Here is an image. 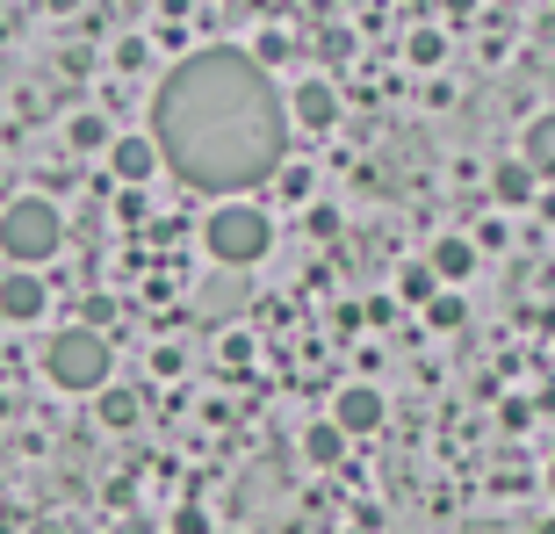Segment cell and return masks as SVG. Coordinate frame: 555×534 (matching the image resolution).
<instances>
[{
  "label": "cell",
  "instance_id": "5bb4252c",
  "mask_svg": "<svg viewBox=\"0 0 555 534\" xmlns=\"http://www.w3.org/2000/svg\"><path fill=\"white\" fill-rule=\"evenodd\" d=\"M339 455H347V433L332 427V419H318V427L304 433V462H318V470H332Z\"/></svg>",
  "mask_w": 555,
  "mask_h": 534
},
{
  "label": "cell",
  "instance_id": "2e32d148",
  "mask_svg": "<svg viewBox=\"0 0 555 534\" xmlns=\"http://www.w3.org/2000/svg\"><path fill=\"white\" fill-rule=\"evenodd\" d=\"M404 59L412 65H440L448 59V29H412V37H404Z\"/></svg>",
  "mask_w": 555,
  "mask_h": 534
},
{
  "label": "cell",
  "instance_id": "4316f807",
  "mask_svg": "<svg viewBox=\"0 0 555 534\" xmlns=\"http://www.w3.org/2000/svg\"><path fill=\"white\" fill-rule=\"evenodd\" d=\"M0 411H8V391H0Z\"/></svg>",
  "mask_w": 555,
  "mask_h": 534
},
{
  "label": "cell",
  "instance_id": "603a6c76",
  "mask_svg": "<svg viewBox=\"0 0 555 534\" xmlns=\"http://www.w3.org/2000/svg\"><path fill=\"white\" fill-rule=\"evenodd\" d=\"M534 209H541V217L555 225V188H541V195H534Z\"/></svg>",
  "mask_w": 555,
  "mask_h": 534
},
{
  "label": "cell",
  "instance_id": "ac0fdd59",
  "mask_svg": "<svg viewBox=\"0 0 555 534\" xmlns=\"http://www.w3.org/2000/svg\"><path fill=\"white\" fill-rule=\"evenodd\" d=\"M462 318H469V310H462V296H448V289H440V296L426 304V326H433V332H454Z\"/></svg>",
  "mask_w": 555,
  "mask_h": 534
},
{
  "label": "cell",
  "instance_id": "30bf717a",
  "mask_svg": "<svg viewBox=\"0 0 555 534\" xmlns=\"http://www.w3.org/2000/svg\"><path fill=\"white\" fill-rule=\"evenodd\" d=\"M534 195H541V181H534V174H527L519 160H505V166L491 174V203H505V209H527Z\"/></svg>",
  "mask_w": 555,
  "mask_h": 534
},
{
  "label": "cell",
  "instance_id": "52a82bcc",
  "mask_svg": "<svg viewBox=\"0 0 555 534\" xmlns=\"http://www.w3.org/2000/svg\"><path fill=\"white\" fill-rule=\"evenodd\" d=\"M108 174L124 188H144L152 174H159V152H152V138H108Z\"/></svg>",
  "mask_w": 555,
  "mask_h": 534
},
{
  "label": "cell",
  "instance_id": "e0dca14e",
  "mask_svg": "<svg viewBox=\"0 0 555 534\" xmlns=\"http://www.w3.org/2000/svg\"><path fill=\"white\" fill-rule=\"evenodd\" d=\"M65 144H73V152H108V124L102 116H73V124H65Z\"/></svg>",
  "mask_w": 555,
  "mask_h": 534
},
{
  "label": "cell",
  "instance_id": "44dd1931",
  "mask_svg": "<svg viewBox=\"0 0 555 534\" xmlns=\"http://www.w3.org/2000/svg\"><path fill=\"white\" fill-rule=\"evenodd\" d=\"M527 419H534V405H527V397H505V411H498V427H505V433H519Z\"/></svg>",
  "mask_w": 555,
  "mask_h": 534
},
{
  "label": "cell",
  "instance_id": "3957f363",
  "mask_svg": "<svg viewBox=\"0 0 555 534\" xmlns=\"http://www.w3.org/2000/svg\"><path fill=\"white\" fill-rule=\"evenodd\" d=\"M203 246H209V260L224 267V275H246V267L274 246V225H268L253 203H224V209H209Z\"/></svg>",
  "mask_w": 555,
  "mask_h": 534
},
{
  "label": "cell",
  "instance_id": "ffe728a7",
  "mask_svg": "<svg viewBox=\"0 0 555 534\" xmlns=\"http://www.w3.org/2000/svg\"><path fill=\"white\" fill-rule=\"evenodd\" d=\"M318 51H325L332 65H347V59H353V29H339V22H332L325 37H318Z\"/></svg>",
  "mask_w": 555,
  "mask_h": 534
},
{
  "label": "cell",
  "instance_id": "7a4b0ae2",
  "mask_svg": "<svg viewBox=\"0 0 555 534\" xmlns=\"http://www.w3.org/2000/svg\"><path fill=\"white\" fill-rule=\"evenodd\" d=\"M65 246V217L59 203H43V195H15V203L0 209V253L22 267V275H37V260Z\"/></svg>",
  "mask_w": 555,
  "mask_h": 534
},
{
  "label": "cell",
  "instance_id": "9c48e42d",
  "mask_svg": "<svg viewBox=\"0 0 555 534\" xmlns=\"http://www.w3.org/2000/svg\"><path fill=\"white\" fill-rule=\"evenodd\" d=\"M519 166H527L534 181L555 188V116H534V124H527V138H519Z\"/></svg>",
  "mask_w": 555,
  "mask_h": 534
},
{
  "label": "cell",
  "instance_id": "8fae6325",
  "mask_svg": "<svg viewBox=\"0 0 555 534\" xmlns=\"http://www.w3.org/2000/svg\"><path fill=\"white\" fill-rule=\"evenodd\" d=\"M94 411H102L108 433H130V427H138V411H144V397L130 391V383H108V391L94 397Z\"/></svg>",
  "mask_w": 555,
  "mask_h": 534
},
{
  "label": "cell",
  "instance_id": "6da1fadb",
  "mask_svg": "<svg viewBox=\"0 0 555 534\" xmlns=\"http://www.w3.org/2000/svg\"><path fill=\"white\" fill-rule=\"evenodd\" d=\"M152 152L203 195H246L274 181L288 152V102L274 73L253 65L238 43L188 51L152 94Z\"/></svg>",
  "mask_w": 555,
  "mask_h": 534
},
{
  "label": "cell",
  "instance_id": "484cf974",
  "mask_svg": "<svg viewBox=\"0 0 555 534\" xmlns=\"http://www.w3.org/2000/svg\"><path fill=\"white\" fill-rule=\"evenodd\" d=\"M548 492H555V462H548Z\"/></svg>",
  "mask_w": 555,
  "mask_h": 534
},
{
  "label": "cell",
  "instance_id": "d4e9b609",
  "mask_svg": "<svg viewBox=\"0 0 555 534\" xmlns=\"http://www.w3.org/2000/svg\"><path fill=\"white\" fill-rule=\"evenodd\" d=\"M534 534H555V520H541V527H534Z\"/></svg>",
  "mask_w": 555,
  "mask_h": 534
},
{
  "label": "cell",
  "instance_id": "7402d4cb",
  "mask_svg": "<svg viewBox=\"0 0 555 534\" xmlns=\"http://www.w3.org/2000/svg\"><path fill=\"white\" fill-rule=\"evenodd\" d=\"M181 37H188L181 22H173V15H159V29H152V43H166V51H181Z\"/></svg>",
  "mask_w": 555,
  "mask_h": 534
},
{
  "label": "cell",
  "instance_id": "7c38bea8",
  "mask_svg": "<svg viewBox=\"0 0 555 534\" xmlns=\"http://www.w3.org/2000/svg\"><path fill=\"white\" fill-rule=\"evenodd\" d=\"M426 267H433V282H469V275H476V246H469V239H440Z\"/></svg>",
  "mask_w": 555,
  "mask_h": 534
},
{
  "label": "cell",
  "instance_id": "277c9868",
  "mask_svg": "<svg viewBox=\"0 0 555 534\" xmlns=\"http://www.w3.org/2000/svg\"><path fill=\"white\" fill-rule=\"evenodd\" d=\"M43 376H51L59 391H94V397H102L108 391V340L94 326L59 332V340L43 347Z\"/></svg>",
  "mask_w": 555,
  "mask_h": 534
},
{
  "label": "cell",
  "instance_id": "ba28073f",
  "mask_svg": "<svg viewBox=\"0 0 555 534\" xmlns=\"http://www.w3.org/2000/svg\"><path fill=\"white\" fill-rule=\"evenodd\" d=\"M332 427H339V433H375V427H383V397H375L369 383L339 391V405H332Z\"/></svg>",
  "mask_w": 555,
  "mask_h": 534
},
{
  "label": "cell",
  "instance_id": "d6986e66",
  "mask_svg": "<svg viewBox=\"0 0 555 534\" xmlns=\"http://www.w3.org/2000/svg\"><path fill=\"white\" fill-rule=\"evenodd\" d=\"M288 59V29H260V43H253V65L268 73V65H282Z\"/></svg>",
  "mask_w": 555,
  "mask_h": 534
},
{
  "label": "cell",
  "instance_id": "5b68a950",
  "mask_svg": "<svg viewBox=\"0 0 555 534\" xmlns=\"http://www.w3.org/2000/svg\"><path fill=\"white\" fill-rule=\"evenodd\" d=\"M288 116H296L304 130H332V124H339V87H332L325 73L296 80V87H288Z\"/></svg>",
  "mask_w": 555,
  "mask_h": 534
},
{
  "label": "cell",
  "instance_id": "cb8c5ba5",
  "mask_svg": "<svg viewBox=\"0 0 555 534\" xmlns=\"http://www.w3.org/2000/svg\"><path fill=\"white\" fill-rule=\"evenodd\" d=\"M116 534H152V527H138V520H130V527H116Z\"/></svg>",
  "mask_w": 555,
  "mask_h": 534
},
{
  "label": "cell",
  "instance_id": "8992f818",
  "mask_svg": "<svg viewBox=\"0 0 555 534\" xmlns=\"http://www.w3.org/2000/svg\"><path fill=\"white\" fill-rule=\"evenodd\" d=\"M43 304H51V289L37 282V275H0V318L8 326H29V318H43Z\"/></svg>",
  "mask_w": 555,
  "mask_h": 534
},
{
  "label": "cell",
  "instance_id": "4fadbf2b",
  "mask_svg": "<svg viewBox=\"0 0 555 534\" xmlns=\"http://www.w3.org/2000/svg\"><path fill=\"white\" fill-rule=\"evenodd\" d=\"M238 310H246V282L217 267V282L203 289V318H238Z\"/></svg>",
  "mask_w": 555,
  "mask_h": 534
},
{
  "label": "cell",
  "instance_id": "9a60e30c",
  "mask_svg": "<svg viewBox=\"0 0 555 534\" xmlns=\"http://www.w3.org/2000/svg\"><path fill=\"white\" fill-rule=\"evenodd\" d=\"M397 296H404V304H433V296H440V282H433V267H426V260H412L404 275H397Z\"/></svg>",
  "mask_w": 555,
  "mask_h": 534
}]
</instances>
